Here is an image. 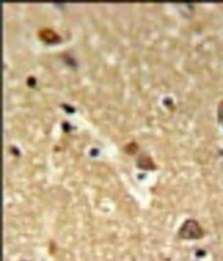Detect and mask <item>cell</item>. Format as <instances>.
Instances as JSON below:
<instances>
[{
	"label": "cell",
	"mask_w": 223,
	"mask_h": 261,
	"mask_svg": "<svg viewBox=\"0 0 223 261\" xmlns=\"http://www.w3.org/2000/svg\"><path fill=\"white\" fill-rule=\"evenodd\" d=\"M178 233L181 239L188 240L199 239L202 238L203 236L202 228L194 219H188L184 222L183 225L180 228Z\"/></svg>",
	"instance_id": "1"
},
{
	"label": "cell",
	"mask_w": 223,
	"mask_h": 261,
	"mask_svg": "<svg viewBox=\"0 0 223 261\" xmlns=\"http://www.w3.org/2000/svg\"><path fill=\"white\" fill-rule=\"evenodd\" d=\"M137 164H138V166L141 169H153L155 167L152 159L148 157V156L146 155L141 156V157L139 158Z\"/></svg>",
	"instance_id": "3"
},
{
	"label": "cell",
	"mask_w": 223,
	"mask_h": 261,
	"mask_svg": "<svg viewBox=\"0 0 223 261\" xmlns=\"http://www.w3.org/2000/svg\"><path fill=\"white\" fill-rule=\"evenodd\" d=\"M39 36L41 40L48 44L59 42L61 40V37L50 28H44L39 30Z\"/></svg>",
	"instance_id": "2"
}]
</instances>
